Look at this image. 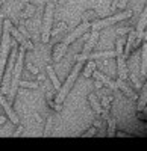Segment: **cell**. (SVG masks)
I'll list each match as a JSON object with an SVG mask.
<instances>
[{
	"label": "cell",
	"instance_id": "cell-1",
	"mask_svg": "<svg viewBox=\"0 0 147 151\" xmlns=\"http://www.w3.org/2000/svg\"><path fill=\"white\" fill-rule=\"evenodd\" d=\"M90 29V21H87V20H83L79 26L73 30L71 33H68L67 36H65V40L62 41V44H58V47L55 48V56H53V60L55 62H58L61 58H62L64 55H65V52H67V48H68V45L73 42V41H76L79 36H82L83 33H87V30Z\"/></svg>",
	"mask_w": 147,
	"mask_h": 151
},
{
	"label": "cell",
	"instance_id": "cell-2",
	"mask_svg": "<svg viewBox=\"0 0 147 151\" xmlns=\"http://www.w3.org/2000/svg\"><path fill=\"white\" fill-rule=\"evenodd\" d=\"M82 62L80 60H77V64L75 65V68H73V71L70 73V76H68V79H67V82L59 88V91H58V95H56V106H55V109L56 110H61V104L64 103V100L67 98V95H68V92H70V89H71V86L75 85V82H76V79H77V76H79V73H80V70H82Z\"/></svg>",
	"mask_w": 147,
	"mask_h": 151
},
{
	"label": "cell",
	"instance_id": "cell-3",
	"mask_svg": "<svg viewBox=\"0 0 147 151\" xmlns=\"http://www.w3.org/2000/svg\"><path fill=\"white\" fill-rule=\"evenodd\" d=\"M9 26H11V21L5 20V24H3V38H2V45H0V83H2V79H3L5 67H6V62H8V52H9V45H11Z\"/></svg>",
	"mask_w": 147,
	"mask_h": 151
},
{
	"label": "cell",
	"instance_id": "cell-4",
	"mask_svg": "<svg viewBox=\"0 0 147 151\" xmlns=\"http://www.w3.org/2000/svg\"><path fill=\"white\" fill-rule=\"evenodd\" d=\"M24 47H21L18 50V55L15 58V64H14V71H12V85L9 88V98L14 100L15 94H17V88L20 83V76H21V70H23V58H24Z\"/></svg>",
	"mask_w": 147,
	"mask_h": 151
},
{
	"label": "cell",
	"instance_id": "cell-5",
	"mask_svg": "<svg viewBox=\"0 0 147 151\" xmlns=\"http://www.w3.org/2000/svg\"><path fill=\"white\" fill-rule=\"evenodd\" d=\"M53 12H55V3L49 2L46 5V11H44V17H43V36L41 40L43 42H49L52 35V20H53Z\"/></svg>",
	"mask_w": 147,
	"mask_h": 151
},
{
	"label": "cell",
	"instance_id": "cell-6",
	"mask_svg": "<svg viewBox=\"0 0 147 151\" xmlns=\"http://www.w3.org/2000/svg\"><path fill=\"white\" fill-rule=\"evenodd\" d=\"M132 17V11H125V12H120L117 15H112V17H108V18H103V20H97V21H93L90 23V27L93 30H100L106 26H111V24L117 23V21H123V20H127Z\"/></svg>",
	"mask_w": 147,
	"mask_h": 151
},
{
	"label": "cell",
	"instance_id": "cell-7",
	"mask_svg": "<svg viewBox=\"0 0 147 151\" xmlns=\"http://www.w3.org/2000/svg\"><path fill=\"white\" fill-rule=\"evenodd\" d=\"M12 53L9 56V62H8V68H6V73L5 74V79H3V91H8V88H9V82H11V74L12 71H14V64H15V58H17V44L12 42Z\"/></svg>",
	"mask_w": 147,
	"mask_h": 151
},
{
	"label": "cell",
	"instance_id": "cell-8",
	"mask_svg": "<svg viewBox=\"0 0 147 151\" xmlns=\"http://www.w3.org/2000/svg\"><path fill=\"white\" fill-rule=\"evenodd\" d=\"M100 58H115V52H112V50H109V52H99V53H88V55H85V53H80L76 56V60H94V59H100Z\"/></svg>",
	"mask_w": 147,
	"mask_h": 151
},
{
	"label": "cell",
	"instance_id": "cell-9",
	"mask_svg": "<svg viewBox=\"0 0 147 151\" xmlns=\"http://www.w3.org/2000/svg\"><path fill=\"white\" fill-rule=\"evenodd\" d=\"M9 32L12 33V36L15 38V40L21 44V47H24L26 50H33V45H32V42L30 41H28L26 40V36H24L18 29H15V27H12V26H9Z\"/></svg>",
	"mask_w": 147,
	"mask_h": 151
},
{
	"label": "cell",
	"instance_id": "cell-10",
	"mask_svg": "<svg viewBox=\"0 0 147 151\" xmlns=\"http://www.w3.org/2000/svg\"><path fill=\"white\" fill-rule=\"evenodd\" d=\"M99 36H100L99 30H93V32L90 33V36H88V41H87V44L83 45L82 53H85V55L91 53V50L94 48V45L97 44V41H99Z\"/></svg>",
	"mask_w": 147,
	"mask_h": 151
},
{
	"label": "cell",
	"instance_id": "cell-11",
	"mask_svg": "<svg viewBox=\"0 0 147 151\" xmlns=\"http://www.w3.org/2000/svg\"><path fill=\"white\" fill-rule=\"evenodd\" d=\"M117 56V65H118V79H127V67H126V56L125 55H115Z\"/></svg>",
	"mask_w": 147,
	"mask_h": 151
},
{
	"label": "cell",
	"instance_id": "cell-12",
	"mask_svg": "<svg viewBox=\"0 0 147 151\" xmlns=\"http://www.w3.org/2000/svg\"><path fill=\"white\" fill-rule=\"evenodd\" d=\"M91 76H94V79H97V80H100V82H102L103 85H108V86L111 88V89H112L114 92L117 91V83H115L114 80H111V79H109L108 76H105L103 73H100V71H97V70H94Z\"/></svg>",
	"mask_w": 147,
	"mask_h": 151
},
{
	"label": "cell",
	"instance_id": "cell-13",
	"mask_svg": "<svg viewBox=\"0 0 147 151\" xmlns=\"http://www.w3.org/2000/svg\"><path fill=\"white\" fill-rule=\"evenodd\" d=\"M0 104L3 106V109H5V112H6V115H8V118L14 122V124H18L20 121H18V118H17V115H15V112L12 110V107H11V104L6 101V98L0 94Z\"/></svg>",
	"mask_w": 147,
	"mask_h": 151
},
{
	"label": "cell",
	"instance_id": "cell-14",
	"mask_svg": "<svg viewBox=\"0 0 147 151\" xmlns=\"http://www.w3.org/2000/svg\"><path fill=\"white\" fill-rule=\"evenodd\" d=\"M115 83H117V89H121V91H123V92H125L129 98H133V100H137V98H138V95H137V94L133 92V91L130 89V88L126 85V82H125L123 79H118Z\"/></svg>",
	"mask_w": 147,
	"mask_h": 151
},
{
	"label": "cell",
	"instance_id": "cell-15",
	"mask_svg": "<svg viewBox=\"0 0 147 151\" xmlns=\"http://www.w3.org/2000/svg\"><path fill=\"white\" fill-rule=\"evenodd\" d=\"M135 38H137V30L132 29L129 32V38H127V42H126V48L123 50V55L127 56L130 52H132V47H133V42H135Z\"/></svg>",
	"mask_w": 147,
	"mask_h": 151
},
{
	"label": "cell",
	"instance_id": "cell-16",
	"mask_svg": "<svg viewBox=\"0 0 147 151\" xmlns=\"http://www.w3.org/2000/svg\"><path fill=\"white\" fill-rule=\"evenodd\" d=\"M144 27H146V11H143V14H141V17H140V21H138V24H137V36L138 38H144Z\"/></svg>",
	"mask_w": 147,
	"mask_h": 151
},
{
	"label": "cell",
	"instance_id": "cell-17",
	"mask_svg": "<svg viewBox=\"0 0 147 151\" xmlns=\"http://www.w3.org/2000/svg\"><path fill=\"white\" fill-rule=\"evenodd\" d=\"M88 100H90V103H91V106H93L94 112H97L99 115H102V113H103V107L100 106V101L96 98V95H94V94H90Z\"/></svg>",
	"mask_w": 147,
	"mask_h": 151
},
{
	"label": "cell",
	"instance_id": "cell-18",
	"mask_svg": "<svg viewBox=\"0 0 147 151\" xmlns=\"http://www.w3.org/2000/svg\"><path fill=\"white\" fill-rule=\"evenodd\" d=\"M146 58H147V50H146V42L141 45V68H140V74L143 77H146Z\"/></svg>",
	"mask_w": 147,
	"mask_h": 151
},
{
	"label": "cell",
	"instance_id": "cell-19",
	"mask_svg": "<svg viewBox=\"0 0 147 151\" xmlns=\"http://www.w3.org/2000/svg\"><path fill=\"white\" fill-rule=\"evenodd\" d=\"M47 73H49V77H50V80H52L53 86H55V89H56V91H59V88H61V83L58 82V77H56V74H55V71H53V68H52L50 65L47 67Z\"/></svg>",
	"mask_w": 147,
	"mask_h": 151
},
{
	"label": "cell",
	"instance_id": "cell-20",
	"mask_svg": "<svg viewBox=\"0 0 147 151\" xmlns=\"http://www.w3.org/2000/svg\"><path fill=\"white\" fill-rule=\"evenodd\" d=\"M138 110L146 112V86H141V94H140V101H138Z\"/></svg>",
	"mask_w": 147,
	"mask_h": 151
},
{
	"label": "cell",
	"instance_id": "cell-21",
	"mask_svg": "<svg viewBox=\"0 0 147 151\" xmlns=\"http://www.w3.org/2000/svg\"><path fill=\"white\" fill-rule=\"evenodd\" d=\"M94 70H96V62H94V60H90V62H88V65L85 67V71H83L85 79L91 77V74H93V71H94Z\"/></svg>",
	"mask_w": 147,
	"mask_h": 151
},
{
	"label": "cell",
	"instance_id": "cell-22",
	"mask_svg": "<svg viewBox=\"0 0 147 151\" xmlns=\"http://www.w3.org/2000/svg\"><path fill=\"white\" fill-rule=\"evenodd\" d=\"M115 125H117L115 118H108V134L109 136H115Z\"/></svg>",
	"mask_w": 147,
	"mask_h": 151
},
{
	"label": "cell",
	"instance_id": "cell-23",
	"mask_svg": "<svg viewBox=\"0 0 147 151\" xmlns=\"http://www.w3.org/2000/svg\"><path fill=\"white\" fill-rule=\"evenodd\" d=\"M111 101H112V97L109 95V97H103L102 98V101H100V106L103 107V110H109V104H111Z\"/></svg>",
	"mask_w": 147,
	"mask_h": 151
},
{
	"label": "cell",
	"instance_id": "cell-24",
	"mask_svg": "<svg viewBox=\"0 0 147 151\" xmlns=\"http://www.w3.org/2000/svg\"><path fill=\"white\" fill-rule=\"evenodd\" d=\"M52 122H53V116H49V118H47V122H46L44 136H49V134H50V130H52Z\"/></svg>",
	"mask_w": 147,
	"mask_h": 151
},
{
	"label": "cell",
	"instance_id": "cell-25",
	"mask_svg": "<svg viewBox=\"0 0 147 151\" xmlns=\"http://www.w3.org/2000/svg\"><path fill=\"white\" fill-rule=\"evenodd\" d=\"M130 80H132V83H133V85H135L137 89H141V86H143V85H141V82L137 79V76H135V74H130Z\"/></svg>",
	"mask_w": 147,
	"mask_h": 151
},
{
	"label": "cell",
	"instance_id": "cell-26",
	"mask_svg": "<svg viewBox=\"0 0 147 151\" xmlns=\"http://www.w3.org/2000/svg\"><path fill=\"white\" fill-rule=\"evenodd\" d=\"M20 86H26V88H38V82H20Z\"/></svg>",
	"mask_w": 147,
	"mask_h": 151
},
{
	"label": "cell",
	"instance_id": "cell-27",
	"mask_svg": "<svg viewBox=\"0 0 147 151\" xmlns=\"http://www.w3.org/2000/svg\"><path fill=\"white\" fill-rule=\"evenodd\" d=\"M130 30H132V27H121V29L117 30V33H118V35H125V33H127V32H130Z\"/></svg>",
	"mask_w": 147,
	"mask_h": 151
},
{
	"label": "cell",
	"instance_id": "cell-28",
	"mask_svg": "<svg viewBox=\"0 0 147 151\" xmlns=\"http://www.w3.org/2000/svg\"><path fill=\"white\" fill-rule=\"evenodd\" d=\"M127 2H129V0H120L118 5H117V8H120V9H125V8H126V5H127Z\"/></svg>",
	"mask_w": 147,
	"mask_h": 151
},
{
	"label": "cell",
	"instance_id": "cell-29",
	"mask_svg": "<svg viewBox=\"0 0 147 151\" xmlns=\"http://www.w3.org/2000/svg\"><path fill=\"white\" fill-rule=\"evenodd\" d=\"M96 132H97V130H96V127H91V129H90L87 133H85L83 136H87V137H88V136H94V134H96Z\"/></svg>",
	"mask_w": 147,
	"mask_h": 151
},
{
	"label": "cell",
	"instance_id": "cell-30",
	"mask_svg": "<svg viewBox=\"0 0 147 151\" xmlns=\"http://www.w3.org/2000/svg\"><path fill=\"white\" fill-rule=\"evenodd\" d=\"M28 68H29V71H30L32 74H38V68H35L32 64H28Z\"/></svg>",
	"mask_w": 147,
	"mask_h": 151
},
{
	"label": "cell",
	"instance_id": "cell-31",
	"mask_svg": "<svg viewBox=\"0 0 147 151\" xmlns=\"http://www.w3.org/2000/svg\"><path fill=\"white\" fill-rule=\"evenodd\" d=\"M118 2H120V0H112V5H111V11L117 9V5H118Z\"/></svg>",
	"mask_w": 147,
	"mask_h": 151
},
{
	"label": "cell",
	"instance_id": "cell-32",
	"mask_svg": "<svg viewBox=\"0 0 147 151\" xmlns=\"http://www.w3.org/2000/svg\"><path fill=\"white\" fill-rule=\"evenodd\" d=\"M102 85H103V83H102L100 80H97V79H96V82H94V86L97 88V89H100V88H102Z\"/></svg>",
	"mask_w": 147,
	"mask_h": 151
},
{
	"label": "cell",
	"instance_id": "cell-33",
	"mask_svg": "<svg viewBox=\"0 0 147 151\" xmlns=\"http://www.w3.org/2000/svg\"><path fill=\"white\" fill-rule=\"evenodd\" d=\"M23 130H24V129H23V127H21V125H20V127H18V129H17V132H15V133H14V136H20V134H21V132H23Z\"/></svg>",
	"mask_w": 147,
	"mask_h": 151
},
{
	"label": "cell",
	"instance_id": "cell-34",
	"mask_svg": "<svg viewBox=\"0 0 147 151\" xmlns=\"http://www.w3.org/2000/svg\"><path fill=\"white\" fill-rule=\"evenodd\" d=\"M5 121H6V116H0V125H2Z\"/></svg>",
	"mask_w": 147,
	"mask_h": 151
},
{
	"label": "cell",
	"instance_id": "cell-35",
	"mask_svg": "<svg viewBox=\"0 0 147 151\" xmlns=\"http://www.w3.org/2000/svg\"><path fill=\"white\" fill-rule=\"evenodd\" d=\"M115 134H117V136H120V137H121V136H123V137H126V136H127L126 133H121V132H120V133H115Z\"/></svg>",
	"mask_w": 147,
	"mask_h": 151
},
{
	"label": "cell",
	"instance_id": "cell-36",
	"mask_svg": "<svg viewBox=\"0 0 147 151\" xmlns=\"http://www.w3.org/2000/svg\"><path fill=\"white\" fill-rule=\"evenodd\" d=\"M2 2H3V0H0V5H2Z\"/></svg>",
	"mask_w": 147,
	"mask_h": 151
}]
</instances>
